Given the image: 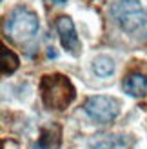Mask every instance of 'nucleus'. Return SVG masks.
Segmentation results:
<instances>
[{
	"label": "nucleus",
	"mask_w": 147,
	"mask_h": 149,
	"mask_svg": "<svg viewBox=\"0 0 147 149\" xmlns=\"http://www.w3.org/2000/svg\"><path fill=\"white\" fill-rule=\"evenodd\" d=\"M40 96L46 107L55 111H64L69 104L75 100L76 91L73 87L71 80L60 73L44 74L40 80Z\"/></svg>",
	"instance_id": "nucleus-1"
},
{
	"label": "nucleus",
	"mask_w": 147,
	"mask_h": 149,
	"mask_svg": "<svg viewBox=\"0 0 147 149\" xmlns=\"http://www.w3.org/2000/svg\"><path fill=\"white\" fill-rule=\"evenodd\" d=\"M6 35L13 38L15 42H26L33 38L38 31V17L36 13L27 9V7H17L6 17L4 22Z\"/></svg>",
	"instance_id": "nucleus-2"
},
{
	"label": "nucleus",
	"mask_w": 147,
	"mask_h": 149,
	"mask_svg": "<svg viewBox=\"0 0 147 149\" xmlns=\"http://www.w3.org/2000/svg\"><path fill=\"white\" fill-rule=\"evenodd\" d=\"M111 17L126 33H133L145 24L147 13L140 0H116L111 6Z\"/></svg>",
	"instance_id": "nucleus-3"
},
{
	"label": "nucleus",
	"mask_w": 147,
	"mask_h": 149,
	"mask_svg": "<svg viewBox=\"0 0 147 149\" xmlns=\"http://www.w3.org/2000/svg\"><path fill=\"white\" fill-rule=\"evenodd\" d=\"M85 113L89 115L94 122L98 124H109L113 122L120 113V102L113 98V96H105V95H96V96H89L85 102Z\"/></svg>",
	"instance_id": "nucleus-4"
},
{
	"label": "nucleus",
	"mask_w": 147,
	"mask_h": 149,
	"mask_svg": "<svg viewBox=\"0 0 147 149\" xmlns=\"http://www.w3.org/2000/svg\"><path fill=\"white\" fill-rule=\"evenodd\" d=\"M55 26H56V31H58V36H60L64 49L71 51V53H76L80 49V40H78V35H76L73 20L69 17H58Z\"/></svg>",
	"instance_id": "nucleus-5"
},
{
	"label": "nucleus",
	"mask_w": 147,
	"mask_h": 149,
	"mask_svg": "<svg viewBox=\"0 0 147 149\" xmlns=\"http://www.w3.org/2000/svg\"><path fill=\"white\" fill-rule=\"evenodd\" d=\"M62 144V129L60 125L56 124H51L46 125L40 133V138H38V149H58Z\"/></svg>",
	"instance_id": "nucleus-6"
},
{
	"label": "nucleus",
	"mask_w": 147,
	"mask_h": 149,
	"mask_svg": "<svg viewBox=\"0 0 147 149\" xmlns=\"http://www.w3.org/2000/svg\"><path fill=\"white\" fill-rule=\"evenodd\" d=\"M126 146L127 142L122 135H96L87 142L89 149H122Z\"/></svg>",
	"instance_id": "nucleus-7"
},
{
	"label": "nucleus",
	"mask_w": 147,
	"mask_h": 149,
	"mask_svg": "<svg viewBox=\"0 0 147 149\" xmlns=\"http://www.w3.org/2000/svg\"><path fill=\"white\" fill-rule=\"evenodd\" d=\"M123 89L131 96H142L147 91V78L142 73H131L123 80Z\"/></svg>",
	"instance_id": "nucleus-8"
},
{
	"label": "nucleus",
	"mask_w": 147,
	"mask_h": 149,
	"mask_svg": "<svg viewBox=\"0 0 147 149\" xmlns=\"http://www.w3.org/2000/svg\"><path fill=\"white\" fill-rule=\"evenodd\" d=\"M2 74H13L18 69V56L13 53L11 49H7L6 46H2Z\"/></svg>",
	"instance_id": "nucleus-9"
},
{
	"label": "nucleus",
	"mask_w": 147,
	"mask_h": 149,
	"mask_svg": "<svg viewBox=\"0 0 147 149\" xmlns=\"http://www.w3.org/2000/svg\"><path fill=\"white\" fill-rule=\"evenodd\" d=\"M93 71L96 73L98 77L105 78V77H109V74H113V71H114V62L109 56H105V55L96 56V58H94V62H93Z\"/></svg>",
	"instance_id": "nucleus-10"
},
{
	"label": "nucleus",
	"mask_w": 147,
	"mask_h": 149,
	"mask_svg": "<svg viewBox=\"0 0 147 149\" xmlns=\"http://www.w3.org/2000/svg\"><path fill=\"white\" fill-rule=\"evenodd\" d=\"M51 2H53V4H65L67 0H51Z\"/></svg>",
	"instance_id": "nucleus-11"
}]
</instances>
